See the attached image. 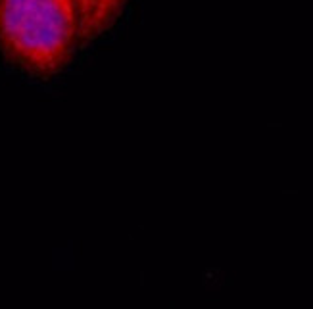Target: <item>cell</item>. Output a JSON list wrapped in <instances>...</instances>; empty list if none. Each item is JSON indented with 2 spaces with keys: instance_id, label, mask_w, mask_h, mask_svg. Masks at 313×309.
I'll list each match as a JSON object with an SVG mask.
<instances>
[{
  "instance_id": "obj_1",
  "label": "cell",
  "mask_w": 313,
  "mask_h": 309,
  "mask_svg": "<svg viewBox=\"0 0 313 309\" xmlns=\"http://www.w3.org/2000/svg\"><path fill=\"white\" fill-rule=\"evenodd\" d=\"M79 43L73 0H0V50L23 71L56 75Z\"/></svg>"
},
{
  "instance_id": "obj_2",
  "label": "cell",
  "mask_w": 313,
  "mask_h": 309,
  "mask_svg": "<svg viewBox=\"0 0 313 309\" xmlns=\"http://www.w3.org/2000/svg\"><path fill=\"white\" fill-rule=\"evenodd\" d=\"M79 14L81 43L96 39L115 21L127 0H73Z\"/></svg>"
}]
</instances>
